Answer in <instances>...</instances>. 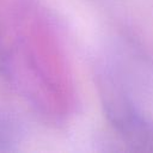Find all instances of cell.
I'll return each instance as SVG.
<instances>
[{"mask_svg":"<svg viewBox=\"0 0 153 153\" xmlns=\"http://www.w3.org/2000/svg\"><path fill=\"white\" fill-rule=\"evenodd\" d=\"M17 140V129L6 117L0 116V151H11Z\"/></svg>","mask_w":153,"mask_h":153,"instance_id":"cell-1","label":"cell"}]
</instances>
